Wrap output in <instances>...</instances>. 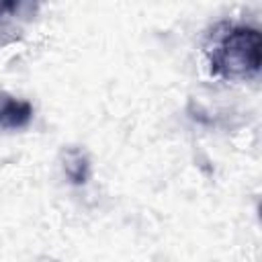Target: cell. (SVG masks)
I'll use <instances>...</instances> for the list:
<instances>
[{"instance_id":"1","label":"cell","mask_w":262,"mask_h":262,"mask_svg":"<svg viewBox=\"0 0 262 262\" xmlns=\"http://www.w3.org/2000/svg\"><path fill=\"white\" fill-rule=\"evenodd\" d=\"M209 49L211 72L227 80H244L260 70L262 39L250 25H225Z\"/></svg>"},{"instance_id":"3","label":"cell","mask_w":262,"mask_h":262,"mask_svg":"<svg viewBox=\"0 0 262 262\" xmlns=\"http://www.w3.org/2000/svg\"><path fill=\"white\" fill-rule=\"evenodd\" d=\"M63 170H66V176H68L74 184H84V182L88 180V176H90L88 158H86L80 149H68Z\"/></svg>"},{"instance_id":"2","label":"cell","mask_w":262,"mask_h":262,"mask_svg":"<svg viewBox=\"0 0 262 262\" xmlns=\"http://www.w3.org/2000/svg\"><path fill=\"white\" fill-rule=\"evenodd\" d=\"M31 117H33L31 102L14 98L6 92H0V127L2 129H20L29 125Z\"/></svg>"}]
</instances>
